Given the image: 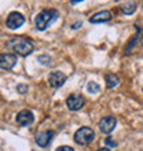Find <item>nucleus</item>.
I'll return each instance as SVG.
<instances>
[{"label": "nucleus", "instance_id": "nucleus-16", "mask_svg": "<svg viewBox=\"0 0 143 151\" xmlns=\"http://www.w3.org/2000/svg\"><path fill=\"white\" fill-rule=\"evenodd\" d=\"M37 60H39L41 65H44V66H48V65H51V58L48 55H40L39 58H37Z\"/></svg>", "mask_w": 143, "mask_h": 151}, {"label": "nucleus", "instance_id": "nucleus-20", "mask_svg": "<svg viewBox=\"0 0 143 151\" xmlns=\"http://www.w3.org/2000/svg\"><path fill=\"white\" fill-rule=\"evenodd\" d=\"M81 24H83L81 21H79V22H76V24H73V25H72V29H77V28H79V26H81Z\"/></svg>", "mask_w": 143, "mask_h": 151}, {"label": "nucleus", "instance_id": "nucleus-23", "mask_svg": "<svg viewBox=\"0 0 143 151\" xmlns=\"http://www.w3.org/2000/svg\"><path fill=\"white\" fill-rule=\"evenodd\" d=\"M140 43H142V45H143V37H142V40H140Z\"/></svg>", "mask_w": 143, "mask_h": 151}, {"label": "nucleus", "instance_id": "nucleus-2", "mask_svg": "<svg viewBox=\"0 0 143 151\" xmlns=\"http://www.w3.org/2000/svg\"><path fill=\"white\" fill-rule=\"evenodd\" d=\"M8 47L11 48L14 52H17L21 56H28L33 52V44L30 40L24 39V37H14L10 40Z\"/></svg>", "mask_w": 143, "mask_h": 151}, {"label": "nucleus", "instance_id": "nucleus-9", "mask_svg": "<svg viewBox=\"0 0 143 151\" xmlns=\"http://www.w3.org/2000/svg\"><path fill=\"white\" fill-rule=\"evenodd\" d=\"M66 81V74L62 72H52L48 76V84L52 88H61Z\"/></svg>", "mask_w": 143, "mask_h": 151}, {"label": "nucleus", "instance_id": "nucleus-22", "mask_svg": "<svg viewBox=\"0 0 143 151\" xmlns=\"http://www.w3.org/2000/svg\"><path fill=\"white\" fill-rule=\"evenodd\" d=\"M98 151H110V150H109V148H107V147H102V148H99V150H98Z\"/></svg>", "mask_w": 143, "mask_h": 151}, {"label": "nucleus", "instance_id": "nucleus-8", "mask_svg": "<svg viewBox=\"0 0 143 151\" xmlns=\"http://www.w3.org/2000/svg\"><path fill=\"white\" fill-rule=\"evenodd\" d=\"M84 103H85V100L80 95H70L66 99V104H68V109L70 111H79L84 106Z\"/></svg>", "mask_w": 143, "mask_h": 151}, {"label": "nucleus", "instance_id": "nucleus-11", "mask_svg": "<svg viewBox=\"0 0 143 151\" xmlns=\"http://www.w3.org/2000/svg\"><path fill=\"white\" fill-rule=\"evenodd\" d=\"M111 19V12L103 10V11H99L94 14V15L90 18V22L91 24H105V22H109Z\"/></svg>", "mask_w": 143, "mask_h": 151}, {"label": "nucleus", "instance_id": "nucleus-17", "mask_svg": "<svg viewBox=\"0 0 143 151\" xmlns=\"http://www.w3.org/2000/svg\"><path fill=\"white\" fill-rule=\"evenodd\" d=\"M17 91L20 92V93H25V92H28V85H25V84H20V85L17 87Z\"/></svg>", "mask_w": 143, "mask_h": 151}, {"label": "nucleus", "instance_id": "nucleus-13", "mask_svg": "<svg viewBox=\"0 0 143 151\" xmlns=\"http://www.w3.org/2000/svg\"><path fill=\"white\" fill-rule=\"evenodd\" d=\"M120 8H121V11H123L124 14H127V15H131V14H134V12H135L136 4H135V1H127V3H124Z\"/></svg>", "mask_w": 143, "mask_h": 151}, {"label": "nucleus", "instance_id": "nucleus-12", "mask_svg": "<svg viewBox=\"0 0 143 151\" xmlns=\"http://www.w3.org/2000/svg\"><path fill=\"white\" fill-rule=\"evenodd\" d=\"M105 80H106V85L107 88H114L120 84V78L113 73H109V74L105 76Z\"/></svg>", "mask_w": 143, "mask_h": 151}, {"label": "nucleus", "instance_id": "nucleus-5", "mask_svg": "<svg viewBox=\"0 0 143 151\" xmlns=\"http://www.w3.org/2000/svg\"><path fill=\"white\" fill-rule=\"evenodd\" d=\"M99 129L102 133H105V135H110L111 132L114 131L116 125H117V119L114 118V117H111V115H109V117H103V118L99 121Z\"/></svg>", "mask_w": 143, "mask_h": 151}, {"label": "nucleus", "instance_id": "nucleus-7", "mask_svg": "<svg viewBox=\"0 0 143 151\" xmlns=\"http://www.w3.org/2000/svg\"><path fill=\"white\" fill-rule=\"evenodd\" d=\"M17 63V55L14 54H0V69L11 70Z\"/></svg>", "mask_w": 143, "mask_h": 151}, {"label": "nucleus", "instance_id": "nucleus-19", "mask_svg": "<svg viewBox=\"0 0 143 151\" xmlns=\"http://www.w3.org/2000/svg\"><path fill=\"white\" fill-rule=\"evenodd\" d=\"M56 151H74V148L70 147V146H61V147L56 148Z\"/></svg>", "mask_w": 143, "mask_h": 151}, {"label": "nucleus", "instance_id": "nucleus-1", "mask_svg": "<svg viewBox=\"0 0 143 151\" xmlns=\"http://www.w3.org/2000/svg\"><path fill=\"white\" fill-rule=\"evenodd\" d=\"M58 17H59V12H58V10H55V8H46V10H41V11L36 15V19H35L36 28L43 32V30L47 29V26L51 24V22L58 19Z\"/></svg>", "mask_w": 143, "mask_h": 151}, {"label": "nucleus", "instance_id": "nucleus-24", "mask_svg": "<svg viewBox=\"0 0 143 151\" xmlns=\"http://www.w3.org/2000/svg\"><path fill=\"white\" fill-rule=\"evenodd\" d=\"M142 7H143V6H142Z\"/></svg>", "mask_w": 143, "mask_h": 151}, {"label": "nucleus", "instance_id": "nucleus-10", "mask_svg": "<svg viewBox=\"0 0 143 151\" xmlns=\"http://www.w3.org/2000/svg\"><path fill=\"white\" fill-rule=\"evenodd\" d=\"M54 137V132L52 131H43L40 132V133H37L36 135V144L39 146V147H47L48 144H50V142H51V139Z\"/></svg>", "mask_w": 143, "mask_h": 151}, {"label": "nucleus", "instance_id": "nucleus-14", "mask_svg": "<svg viewBox=\"0 0 143 151\" xmlns=\"http://www.w3.org/2000/svg\"><path fill=\"white\" fill-rule=\"evenodd\" d=\"M87 91L90 92V93H98V92L100 91V87L96 83H94V81H90L87 85Z\"/></svg>", "mask_w": 143, "mask_h": 151}, {"label": "nucleus", "instance_id": "nucleus-4", "mask_svg": "<svg viewBox=\"0 0 143 151\" xmlns=\"http://www.w3.org/2000/svg\"><path fill=\"white\" fill-rule=\"evenodd\" d=\"M6 24H7V28H10V29H18L25 24V17L22 15L21 12L12 11V12H10V15L7 17Z\"/></svg>", "mask_w": 143, "mask_h": 151}, {"label": "nucleus", "instance_id": "nucleus-6", "mask_svg": "<svg viewBox=\"0 0 143 151\" xmlns=\"http://www.w3.org/2000/svg\"><path fill=\"white\" fill-rule=\"evenodd\" d=\"M15 121L21 127H29L35 121V115H33V113L30 110H22V111H20L17 114Z\"/></svg>", "mask_w": 143, "mask_h": 151}, {"label": "nucleus", "instance_id": "nucleus-15", "mask_svg": "<svg viewBox=\"0 0 143 151\" xmlns=\"http://www.w3.org/2000/svg\"><path fill=\"white\" fill-rule=\"evenodd\" d=\"M139 32H140V30H138V33H136L135 36H134L131 40H129V44H128L127 47H125V54H128V52H129V51H131V50H132V47L135 45L136 40H138V35H139Z\"/></svg>", "mask_w": 143, "mask_h": 151}, {"label": "nucleus", "instance_id": "nucleus-18", "mask_svg": "<svg viewBox=\"0 0 143 151\" xmlns=\"http://www.w3.org/2000/svg\"><path fill=\"white\" fill-rule=\"evenodd\" d=\"M105 143H106V146H109V147H117V142L113 140V139H110V137L105 140Z\"/></svg>", "mask_w": 143, "mask_h": 151}, {"label": "nucleus", "instance_id": "nucleus-21", "mask_svg": "<svg viewBox=\"0 0 143 151\" xmlns=\"http://www.w3.org/2000/svg\"><path fill=\"white\" fill-rule=\"evenodd\" d=\"M80 1H84V0H70L72 4H77V3H80Z\"/></svg>", "mask_w": 143, "mask_h": 151}, {"label": "nucleus", "instance_id": "nucleus-3", "mask_svg": "<svg viewBox=\"0 0 143 151\" xmlns=\"http://www.w3.org/2000/svg\"><path fill=\"white\" fill-rule=\"evenodd\" d=\"M73 139H74V142L77 144H80V146H87V144H90V143L94 142V139H95V133H94V131H92L91 128L81 127L74 132Z\"/></svg>", "mask_w": 143, "mask_h": 151}]
</instances>
